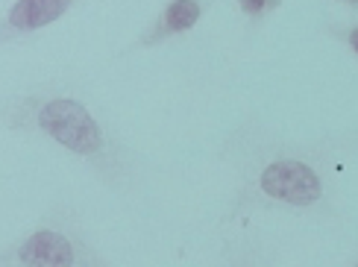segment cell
<instances>
[{
  "label": "cell",
  "instance_id": "3",
  "mask_svg": "<svg viewBox=\"0 0 358 267\" xmlns=\"http://www.w3.org/2000/svg\"><path fill=\"white\" fill-rule=\"evenodd\" d=\"M0 264L24 267H109V259L92 244L80 217L68 209H53L24 238L0 253Z\"/></svg>",
  "mask_w": 358,
  "mask_h": 267
},
{
  "label": "cell",
  "instance_id": "6",
  "mask_svg": "<svg viewBox=\"0 0 358 267\" xmlns=\"http://www.w3.org/2000/svg\"><path fill=\"white\" fill-rule=\"evenodd\" d=\"M238 9H241L244 18L250 21H264L271 12H276L282 6V0H235Z\"/></svg>",
  "mask_w": 358,
  "mask_h": 267
},
{
  "label": "cell",
  "instance_id": "4",
  "mask_svg": "<svg viewBox=\"0 0 358 267\" xmlns=\"http://www.w3.org/2000/svg\"><path fill=\"white\" fill-rule=\"evenodd\" d=\"M80 3H85V0H15L0 21V44L38 33V29L65 18Z\"/></svg>",
  "mask_w": 358,
  "mask_h": 267
},
{
  "label": "cell",
  "instance_id": "2",
  "mask_svg": "<svg viewBox=\"0 0 358 267\" xmlns=\"http://www.w3.org/2000/svg\"><path fill=\"white\" fill-rule=\"evenodd\" d=\"M6 121L12 129H24L29 136L62 147L115 194H127L136 182L132 153L112 136L109 127L100 124V117L80 97L59 92L29 94L12 103Z\"/></svg>",
  "mask_w": 358,
  "mask_h": 267
},
{
  "label": "cell",
  "instance_id": "9",
  "mask_svg": "<svg viewBox=\"0 0 358 267\" xmlns=\"http://www.w3.org/2000/svg\"><path fill=\"white\" fill-rule=\"evenodd\" d=\"M352 264H358V253H355V256H352Z\"/></svg>",
  "mask_w": 358,
  "mask_h": 267
},
{
  "label": "cell",
  "instance_id": "8",
  "mask_svg": "<svg viewBox=\"0 0 358 267\" xmlns=\"http://www.w3.org/2000/svg\"><path fill=\"white\" fill-rule=\"evenodd\" d=\"M335 3H344V6H350V9H358V0H335Z\"/></svg>",
  "mask_w": 358,
  "mask_h": 267
},
{
  "label": "cell",
  "instance_id": "5",
  "mask_svg": "<svg viewBox=\"0 0 358 267\" xmlns=\"http://www.w3.org/2000/svg\"><path fill=\"white\" fill-rule=\"evenodd\" d=\"M203 12H206V0H168V3L162 6V12L153 18V24L136 38L132 50L159 48V44H165L176 36L191 33V29L203 21Z\"/></svg>",
  "mask_w": 358,
  "mask_h": 267
},
{
  "label": "cell",
  "instance_id": "1",
  "mask_svg": "<svg viewBox=\"0 0 358 267\" xmlns=\"http://www.w3.org/2000/svg\"><path fill=\"white\" fill-rule=\"evenodd\" d=\"M358 147V129L311 144L241 141L244 185L232 200L229 217L247 212L332 215L338 156Z\"/></svg>",
  "mask_w": 358,
  "mask_h": 267
},
{
  "label": "cell",
  "instance_id": "7",
  "mask_svg": "<svg viewBox=\"0 0 358 267\" xmlns=\"http://www.w3.org/2000/svg\"><path fill=\"white\" fill-rule=\"evenodd\" d=\"M335 36H338V38L344 41L347 48L358 56V18H355V21H350V24H344V27H338V29H335Z\"/></svg>",
  "mask_w": 358,
  "mask_h": 267
}]
</instances>
